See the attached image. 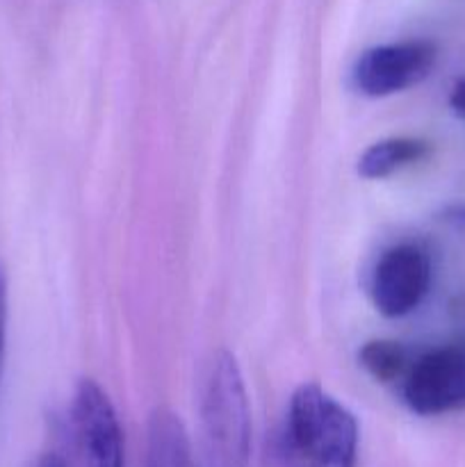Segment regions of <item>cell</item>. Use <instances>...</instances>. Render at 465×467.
<instances>
[{
    "label": "cell",
    "instance_id": "obj_1",
    "mask_svg": "<svg viewBox=\"0 0 465 467\" xmlns=\"http://www.w3.org/2000/svg\"><path fill=\"white\" fill-rule=\"evenodd\" d=\"M358 422L317 383L296 388L274 442L276 467H356Z\"/></svg>",
    "mask_w": 465,
    "mask_h": 467
},
{
    "label": "cell",
    "instance_id": "obj_2",
    "mask_svg": "<svg viewBox=\"0 0 465 467\" xmlns=\"http://www.w3.org/2000/svg\"><path fill=\"white\" fill-rule=\"evenodd\" d=\"M203 467L251 465V406L237 358L219 349L201 383Z\"/></svg>",
    "mask_w": 465,
    "mask_h": 467
},
{
    "label": "cell",
    "instance_id": "obj_3",
    "mask_svg": "<svg viewBox=\"0 0 465 467\" xmlns=\"http://www.w3.org/2000/svg\"><path fill=\"white\" fill-rule=\"evenodd\" d=\"M404 404L422 418L465 409V345H445L410 360L401 379Z\"/></svg>",
    "mask_w": 465,
    "mask_h": 467
},
{
    "label": "cell",
    "instance_id": "obj_4",
    "mask_svg": "<svg viewBox=\"0 0 465 467\" xmlns=\"http://www.w3.org/2000/svg\"><path fill=\"white\" fill-rule=\"evenodd\" d=\"M436 46L427 39L374 46L356 59L351 82L356 91L369 99L399 94L422 82L436 67Z\"/></svg>",
    "mask_w": 465,
    "mask_h": 467
},
{
    "label": "cell",
    "instance_id": "obj_5",
    "mask_svg": "<svg viewBox=\"0 0 465 467\" xmlns=\"http://www.w3.org/2000/svg\"><path fill=\"white\" fill-rule=\"evenodd\" d=\"M433 267L427 249L413 242L383 251L369 278V296L383 317H404L413 313L429 295Z\"/></svg>",
    "mask_w": 465,
    "mask_h": 467
},
{
    "label": "cell",
    "instance_id": "obj_6",
    "mask_svg": "<svg viewBox=\"0 0 465 467\" xmlns=\"http://www.w3.org/2000/svg\"><path fill=\"white\" fill-rule=\"evenodd\" d=\"M73 429L85 467H126L123 433L108 392L82 379L73 395Z\"/></svg>",
    "mask_w": 465,
    "mask_h": 467
},
{
    "label": "cell",
    "instance_id": "obj_7",
    "mask_svg": "<svg viewBox=\"0 0 465 467\" xmlns=\"http://www.w3.org/2000/svg\"><path fill=\"white\" fill-rule=\"evenodd\" d=\"M144 467H199L191 451L190 433L181 415L171 409H155L150 413Z\"/></svg>",
    "mask_w": 465,
    "mask_h": 467
},
{
    "label": "cell",
    "instance_id": "obj_8",
    "mask_svg": "<svg viewBox=\"0 0 465 467\" xmlns=\"http://www.w3.org/2000/svg\"><path fill=\"white\" fill-rule=\"evenodd\" d=\"M429 155V144L418 137H388V140L374 141L372 146L360 153L358 176L367 181H381V178L392 176L410 164L419 162Z\"/></svg>",
    "mask_w": 465,
    "mask_h": 467
},
{
    "label": "cell",
    "instance_id": "obj_9",
    "mask_svg": "<svg viewBox=\"0 0 465 467\" xmlns=\"http://www.w3.org/2000/svg\"><path fill=\"white\" fill-rule=\"evenodd\" d=\"M360 363H363V368L381 383L404 379V374L408 372L410 368L408 351L401 345H397V342L386 340H377L365 345L363 349H360Z\"/></svg>",
    "mask_w": 465,
    "mask_h": 467
},
{
    "label": "cell",
    "instance_id": "obj_10",
    "mask_svg": "<svg viewBox=\"0 0 465 467\" xmlns=\"http://www.w3.org/2000/svg\"><path fill=\"white\" fill-rule=\"evenodd\" d=\"M7 319H9V290H7V272L0 260V383L5 372V354H7Z\"/></svg>",
    "mask_w": 465,
    "mask_h": 467
},
{
    "label": "cell",
    "instance_id": "obj_11",
    "mask_svg": "<svg viewBox=\"0 0 465 467\" xmlns=\"http://www.w3.org/2000/svg\"><path fill=\"white\" fill-rule=\"evenodd\" d=\"M450 108L459 114L460 119H465V78H459L454 82L450 91Z\"/></svg>",
    "mask_w": 465,
    "mask_h": 467
},
{
    "label": "cell",
    "instance_id": "obj_12",
    "mask_svg": "<svg viewBox=\"0 0 465 467\" xmlns=\"http://www.w3.org/2000/svg\"><path fill=\"white\" fill-rule=\"evenodd\" d=\"M39 467H64V463H62V459H59V456L48 454L44 461H41Z\"/></svg>",
    "mask_w": 465,
    "mask_h": 467
}]
</instances>
